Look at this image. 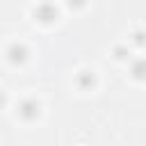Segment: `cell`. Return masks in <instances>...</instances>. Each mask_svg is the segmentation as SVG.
<instances>
[{"mask_svg":"<svg viewBox=\"0 0 146 146\" xmlns=\"http://www.w3.org/2000/svg\"><path fill=\"white\" fill-rule=\"evenodd\" d=\"M9 59H11L14 64H16V62H23V59H25V48L14 43V46L9 48Z\"/></svg>","mask_w":146,"mask_h":146,"instance_id":"obj_1","label":"cell"},{"mask_svg":"<svg viewBox=\"0 0 146 146\" xmlns=\"http://www.w3.org/2000/svg\"><path fill=\"white\" fill-rule=\"evenodd\" d=\"M36 110H39V105L36 103H23V110H21V114L25 116V119H32V116H36Z\"/></svg>","mask_w":146,"mask_h":146,"instance_id":"obj_2","label":"cell"},{"mask_svg":"<svg viewBox=\"0 0 146 146\" xmlns=\"http://www.w3.org/2000/svg\"><path fill=\"white\" fill-rule=\"evenodd\" d=\"M135 75H137V78H144V75H146V62H139V64L135 66Z\"/></svg>","mask_w":146,"mask_h":146,"instance_id":"obj_3","label":"cell"}]
</instances>
